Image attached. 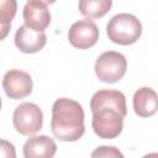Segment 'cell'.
Returning <instances> with one entry per match:
<instances>
[{"mask_svg":"<svg viewBox=\"0 0 158 158\" xmlns=\"http://www.w3.org/2000/svg\"><path fill=\"white\" fill-rule=\"evenodd\" d=\"M93 112L91 126L99 138L114 139L123 128V118L127 115L126 96L120 90L101 89L90 99Z\"/></svg>","mask_w":158,"mask_h":158,"instance_id":"1","label":"cell"},{"mask_svg":"<svg viewBox=\"0 0 158 158\" xmlns=\"http://www.w3.org/2000/svg\"><path fill=\"white\" fill-rule=\"evenodd\" d=\"M83 106L72 99L59 98L52 106L51 131L53 136L63 142H74L85 132Z\"/></svg>","mask_w":158,"mask_h":158,"instance_id":"2","label":"cell"},{"mask_svg":"<svg viewBox=\"0 0 158 158\" xmlns=\"http://www.w3.org/2000/svg\"><path fill=\"white\" fill-rule=\"evenodd\" d=\"M106 33L111 42L121 46H130L141 37L142 23L135 15L121 12L109 20Z\"/></svg>","mask_w":158,"mask_h":158,"instance_id":"3","label":"cell"},{"mask_svg":"<svg viewBox=\"0 0 158 158\" xmlns=\"http://www.w3.org/2000/svg\"><path fill=\"white\" fill-rule=\"evenodd\" d=\"M94 70L100 81L114 84L121 80L126 74L127 59L120 52L106 51L98 57Z\"/></svg>","mask_w":158,"mask_h":158,"instance_id":"4","label":"cell"},{"mask_svg":"<svg viewBox=\"0 0 158 158\" xmlns=\"http://www.w3.org/2000/svg\"><path fill=\"white\" fill-rule=\"evenodd\" d=\"M12 125L22 136L36 135L43 125V112L35 102H21L12 114Z\"/></svg>","mask_w":158,"mask_h":158,"instance_id":"5","label":"cell"},{"mask_svg":"<svg viewBox=\"0 0 158 158\" xmlns=\"http://www.w3.org/2000/svg\"><path fill=\"white\" fill-rule=\"evenodd\" d=\"M33 81L27 72L20 69H10L2 78V89L12 100H20L32 93Z\"/></svg>","mask_w":158,"mask_h":158,"instance_id":"6","label":"cell"},{"mask_svg":"<svg viewBox=\"0 0 158 158\" xmlns=\"http://www.w3.org/2000/svg\"><path fill=\"white\" fill-rule=\"evenodd\" d=\"M69 43L79 49H88L96 44L99 40V28L93 20L84 19L75 21L68 31Z\"/></svg>","mask_w":158,"mask_h":158,"instance_id":"7","label":"cell"},{"mask_svg":"<svg viewBox=\"0 0 158 158\" xmlns=\"http://www.w3.org/2000/svg\"><path fill=\"white\" fill-rule=\"evenodd\" d=\"M22 17L25 25L36 32H44V30L51 23V14L46 1H27L23 6Z\"/></svg>","mask_w":158,"mask_h":158,"instance_id":"8","label":"cell"},{"mask_svg":"<svg viewBox=\"0 0 158 158\" xmlns=\"http://www.w3.org/2000/svg\"><path fill=\"white\" fill-rule=\"evenodd\" d=\"M14 42L22 53H37L46 46L47 36L44 32H36L22 25L16 30Z\"/></svg>","mask_w":158,"mask_h":158,"instance_id":"9","label":"cell"},{"mask_svg":"<svg viewBox=\"0 0 158 158\" xmlns=\"http://www.w3.org/2000/svg\"><path fill=\"white\" fill-rule=\"evenodd\" d=\"M25 158H53L57 152V144L53 138L40 135L30 137L22 148Z\"/></svg>","mask_w":158,"mask_h":158,"instance_id":"10","label":"cell"},{"mask_svg":"<svg viewBox=\"0 0 158 158\" xmlns=\"http://www.w3.org/2000/svg\"><path fill=\"white\" fill-rule=\"evenodd\" d=\"M133 111L139 117H151L158 111V94L148 86L139 88L132 98Z\"/></svg>","mask_w":158,"mask_h":158,"instance_id":"11","label":"cell"},{"mask_svg":"<svg viewBox=\"0 0 158 158\" xmlns=\"http://www.w3.org/2000/svg\"><path fill=\"white\" fill-rule=\"evenodd\" d=\"M111 6V0H81L78 4L80 14L89 20L102 17L110 11Z\"/></svg>","mask_w":158,"mask_h":158,"instance_id":"12","label":"cell"},{"mask_svg":"<svg viewBox=\"0 0 158 158\" xmlns=\"http://www.w3.org/2000/svg\"><path fill=\"white\" fill-rule=\"evenodd\" d=\"M17 2L15 0H1L0 1V27H1V36L0 38L4 40L11 27L12 19L16 15Z\"/></svg>","mask_w":158,"mask_h":158,"instance_id":"13","label":"cell"},{"mask_svg":"<svg viewBox=\"0 0 158 158\" xmlns=\"http://www.w3.org/2000/svg\"><path fill=\"white\" fill-rule=\"evenodd\" d=\"M91 158H125L115 146H99L91 152Z\"/></svg>","mask_w":158,"mask_h":158,"instance_id":"14","label":"cell"},{"mask_svg":"<svg viewBox=\"0 0 158 158\" xmlns=\"http://www.w3.org/2000/svg\"><path fill=\"white\" fill-rule=\"evenodd\" d=\"M1 158H16L15 146L6 139H1Z\"/></svg>","mask_w":158,"mask_h":158,"instance_id":"15","label":"cell"},{"mask_svg":"<svg viewBox=\"0 0 158 158\" xmlns=\"http://www.w3.org/2000/svg\"><path fill=\"white\" fill-rule=\"evenodd\" d=\"M142 158H158V153H157V152H152V153L144 154Z\"/></svg>","mask_w":158,"mask_h":158,"instance_id":"16","label":"cell"}]
</instances>
